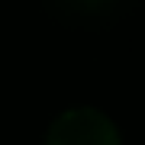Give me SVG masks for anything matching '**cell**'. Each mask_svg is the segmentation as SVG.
Masks as SVG:
<instances>
[{
    "mask_svg": "<svg viewBox=\"0 0 145 145\" xmlns=\"http://www.w3.org/2000/svg\"><path fill=\"white\" fill-rule=\"evenodd\" d=\"M45 145H119V129L100 110L78 106L52 123Z\"/></svg>",
    "mask_w": 145,
    "mask_h": 145,
    "instance_id": "cell-1",
    "label": "cell"
},
{
    "mask_svg": "<svg viewBox=\"0 0 145 145\" xmlns=\"http://www.w3.org/2000/svg\"><path fill=\"white\" fill-rule=\"evenodd\" d=\"M58 3H65L68 10H78V13H100V10H106L113 0H58Z\"/></svg>",
    "mask_w": 145,
    "mask_h": 145,
    "instance_id": "cell-2",
    "label": "cell"
}]
</instances>
